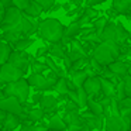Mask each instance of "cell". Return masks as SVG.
Segmentation results:
<instances>
[{
	"label": "cell",
	"instance_id": "obj_1",
	"mask_svg": "<svg viewBox=\"0 0 131 131\" xmlns=\"http://www.w3.org/2000/svg\"><path fill=\"white\" fill-rule=\"evenodd\" d=\"M65 26L57 18H44L38 24L37 35L48 44L59 42L63 37Z\"/></svg>",
	"mask_w": 131,
	"mask_h": 131
},
{
	"label": "cell",
	"instance_id": "obj_2",
	"mask_svg": "<svg viewBox=\"0 0 131 131\" xmlns=\"http://www.w3.org/2000/svg\"><path fill=\"white\" fill-rule=\"evenodd\" d=\"M120 57V45L108 41H102L92 51V58L97 61L102 66H107Z\"/></svg>",
	"mask_w": 131,
	"mask_h": 131
},
{
	"label": "cell",
	"instance_id": "obj_3",
	"mask_svg": "<svg viewBox=\"0 0 131 131\" xmlns=\"http://www.w3.org/2000/svg\"><path fill=\"white\" fill-rule=\"evenodd\" d=\"M100 40L102 41H108V42H114L117 45H124L128 40V32L124 30V27L120 26L117 23H107L104 30L100 34Z\"/></svg>",
	"mask_w": 131,
	"mask_h": 131
},
{
	"label": "cell",
	"instance_id": "obj_4",
	"mask_svg": "<svg viewBox=\"0 0 131 131\" xmlns=\"http://www.w3.org/2000/svg\"><path fill=\"white\" fill-rule=\"evenodd\" d=\"M2 88H3V92L6 96H14L21 103H26L30 99V89H31V86L28 85L26 78H21V79L10 82V83H4V85H2Z\"/></svg>",
	"mask_w": 131,
	"mask_h": 131
},
{
	"label": "cell",
	"instance_id": "obj_5",
	"mask_svg": "<svg viewBox=\"0 0 131 131\" xmlns=\"http://www.w3.org/2000/svg\"><path fill=\"white\" fill-rule=\"evenodd\" d=\"M26 79L31 88H34L35 90H40V92L54 90V86L57 83V80L48 79L44 73H34V72H31Z\"/></svg>",
	"mask_w": 131,
	"mask_h": 131
},
{
	"label": "cell",
	"instance_id": "obj_6",
	"mask_svg": "<svg viewBox=\"0 0 131 131\" xmlns=\"http://www.w3.org/2000/svg\"><path fill=\"white\" fill-rule=\"evenodd\" d=\"M24 75H26V72H23L21 69L16 68L10 62H4L3 65H0V85L18 80L24 78Z\"/></svg>",
	"mask_w": 131,
	"mask_h": 131
},
{
	"label": "cell",
	"instance_id": "obj_7",
	"mask_svg": "<svg viewBox=\"0 0 131 131\" xmlns=\"http://www.w3.org/2000/svg\"><path fill=\"white\" fill-rule=\"evenodd\" d=\"M21 18H23V12H21L20 9H17V7L13 6V4L9 6V7H6L3 20H2V23H0V31L17 26V24L21 21Z\"/></svg>",
	"mask_w": 131,
	"mask_h": 131
},
{
	"label": "cell",
	"instance_id": "obj_8",
	"mask_svg": "<svg viewBox=\"0 0 131 131\" xmlns=\"http://www.w3.org/2000/svg\"><path fill=\"white\" fill-rule=\"evenodd\" d=\"M34 58L35 57L30 55L27 51H14V49H12L7 62L14 65L16 68L21 69L23 72H27L30 69V63H31V61L34 59Z\"/></svg>",
	"mask_w": 131,
	"mask_h": 131
},
{
	"label": "cell",
	"instance_id": "obj_9",
	"mask_svg": "<svg viewBox=\"0 0 131 131\" xmlns=\"http://www.w3.org/2000/svg\"><path fill=\"white\" fill-rule=\"evenodd\" d=\"M106 131H128L131 130V120L123 116H108L104 117Z\"/></svg>",
	"mask_w": 131,
	"mask_h": 131
},
{
	"label": "cell",
	"instance_id": "obj_10",
	"mask_svg": "<svg viewBox=\"0 0 131 131\" xmlns=\"http://www.w3.org/2000/svg\"><path fill=\"white\" fill-rule=\"evenodd\" d=\"M0 108H2L4 113L17 114V116H20V117L24 116L23 103L14 96H4L3 99H0Z\"/></svg>",
	"mask_w": 131,
	"mask_h": 131
},
{
	"label": "cell",
	"instance_id": "obj_11",
	"mask_svg": "<svg viewBox=\"0 0 131 131\" xmlns=\"http://www.w3.org/2000/svg\"><path fill=\"white\" fill-rule=\"evenodd\" d=\"M38 106L45 111L47 116L48 114H55V111L58 110V106H59V97L44 92L40 102H38Z\"/></svg>",
	"mask_w": 131,
	"mask_h": 131
},
{
	"label": "cell",
	"instance_id": "obj_12",
	"mask_svg": "<svg viewBox=\"0 0 131 131\" xmlns=\"http://www.w3.org/2000/svg\"><path fill=\"white\" fill-rule=\"evenodd\" d=\"M85 89V92L88 93L89 97H97L102 94V85H100V78L99 75H94V76H88V79L85 80L82 86Z\"/></svg>",
	"mask_w": 131,
	"mask_h": 131
},
{
	"label": "cell",
	"instance_id": "obj_13",
	"mask_svg": "<svg viewBox=\"0 0 131 131\" xmlns=\"http://www.w3.org/2000/svg\"><path fill=\"white\" fill-rule=\"evenodd\" d=\"M80 116L83 117L86 125L89 127L90 131H96V130H102L104 125V116H96L92 111H80Z\"/></svg>",
	"mask_w": 131,
	"mask_h": 131
},
{
	"label": "cell",
	"instance_id": "obj_14",
	"mask_svg": "<svg viewBox=\"0 0 131 131\" xmlns=\"http://www.w3.org/2000/svg\"><path fill=\"white\" fill-rule=\"evenodd\" d=\"M21 124V117L17 114L6 113L4 118L2 120V130L3 131H14Z\"/></svg>",
	"mask_w": 131,
	"mask_h": 131
},
{
	"label": "cell",
	"instance_id": "obj_15",
	"mask_svg": "<svg viewBox=\"0 0 131 131\" xmlns=\"http://www.w3.org/2000/svg\"><path fill=\"white\" fill-rule=\"evenodd\" d=\"M62 118L66 125H86L83 117L80 116V110H72V111H63Z\"/></svg>",
	"mask_w": 131,
	"mask_h": 131
},
{
	"label": "cell",
	"instance_id": "obj_16",
	"mask_svg": "<svg viewBox=\"0 0 131 131\" xmlns=\"http://www.w3.org/2000/svg\"><path fill=\"white\" fill-rule=\"evenodd\" d=\"M48 55H51L55 59L62 61L68 55V47H65L62 42H52L48 45Z\"/></svg>",
	"mask_w": 131,
	"mask_h": 131
},
{
	"label": "cell",
	"instance_id": "obj_17",
	"mask_svg": "<svg viewBox=\"0 0 131 131\" xmlns=\"http://www.w3.org/2000/svg\"><path fill=\"white\" fill-rule=\"evenodd\" d=\"M128 66H130V63H127L125 61L116 59L114 62H111L110 65H107V69L111 71L114 75H117V76L124 78V76L128 75Z\"/></svg>",
	"mask_w": 131,
	"mask_h": 131
},
{
	"label": "cell",
	"instance_id": "obj_18",
	"mask_svg": "<svg viewBox=\"0 0 131 131\" xmlns=\"http://www.w3.org/2000/svg\"><path fill=\"white\" fill-rule=\"evenodd\" d=\"M45 125L48 130H66V124L59 114H52L45 121Z\"/></svg>",
	"mask_w": 131,
	"mask_h": 131
},
{
	"label": "cell",
	"instance_id": "obj_19",
	"mask_svg": "<svg viewBox=\"0 0 131 131\" xmlns=\"http://www.w3.org/2000/svg\"><path fill=\"white\" fill-rule=\"evenodd\" d=\"M100 78V85H102V94L107 97H116V83L106 79L103 76Z\"/></svg>",
	"mask_w": 131,
	"mask_h": 131
},
{
	"label": "cell",
	"instance_id": "obj_20",
	"mask_svg": "<svg viewBox=\"0 0 131 131\" xmlns=\"http://www.w3.org/2000/svg\"><path fill=\"white\" fill-rule=\"evenodd\" d=\"M88 72H86V69H80V71H73V72H69V79L72 80V83H73L76 88H80V86H83V83H85V80L88 79Z\"/></svg>",
	"mask_w": 131,
	"mask_h": 131
},
{
	"label": "cell",
	"instance_id": "obj_21",
	"mask_svg": "<svg viewBox=\"0 0 131 131\" xmlns=\"http://www.w3.org/2000/svg\"><path fill=\"white\" fill-rule=\"evenodd\" d=\"M34 41L35 40L31 37H24V38L16 40L14 42H12L10 45H12V49H14V51H27V49L34 44Z\"/></svg>",
	"mask_w": 131,
	"mask_h": 131
},
{
	"label": "cell",
	"instance_id": "obj_22",
	"mask_svg": "<svg viewBox=\"0 0 131 131\" xmlns=\"http://www.w3.org/2000/svg\"><path fill=\"white\" fill-rule=\"evenodd\" d=\"M113 9L118 14H130L131 0H113Z\"/></svg>",
	"mask_w": 131,
	"mask_h": 131
},
{
	"label": "cell",
	"instance_id": "obj_23",
	"mask_svg": "<svg viewBox=\"0 0 131 131\" xmlns=\"http://www.w3.org/2000/svg\"><path fill=\"white\" fill-rule=\"evenodd\" d=\"M54 90L57 92L59 96L66 97V94H68V92H69L68 76H61V78H58L57 83H55V86H54Z\"/></svg>",
	"mask_w": 131,
	"mask_h": 131
},
{
	"label": "cell",
	"instance_id": "obj_24",
	"mask_svg": "<svg viewBox=\"0 0 131 131\" xmlns=\"http://www.w3.org/2000/svg\"><path fill=\"white\" fill-rule=\"evenodd\" d=\"M24 13H26L27 16H31V17H35V18H40L41 14L44 13V10H42V7H41L38 3H35L34 0H31V2L28 3V6L26 7Z\"/></svg>",
	"mask_w": 131,
	"mask_h": 131
},
{
	"label": "cell",
	"instance_id": "obj_25",
	"mask_svg": "<svg viewBox=\"0 0 131 131\" xmlns=\"http://www.w3.org/2000/svg\"><path fill=\"white\" fill-rule=\"evenodd\" d=\"M86 107H88L89 111H92V113L96 114V116H104V114H103L104 113V111H103V106L100 104V102L97 99H94V97H89Z\"/></svg>",
	"mask_w": 131,
	"mask_h": 131
},
{
	"label": "cell",
	"instance_id": "obj_26",
	"mask_svg": "<svg viewBox=\"0 0 131 131\" xmlns=\"http://www.w3.org/2000/svg\"><path fill=\"white\" fill-rule=\"evenodd\" d=\"M10 52H12V45L0 38V65H3L4 62H7Z\"/></svg>",
	"mask_w": 131,
	"mask_h": 131
},
{
	"label": "cell",
	"instance_id": "obj_27",
	"mask_svg": "<svg viewBox=\"0 0 131 131\" xmlns=\"http://www.w3.org/2000/svg\"><path fill=\"white\" fill-rule=\"evenodd\" d=\"M30 69H31V72H34V73H44V72L48 69V66H47V63L44 62V61L41 59H32L31 63H30Z\"/></svg>",
	"mask_w": 131,
	"mask_h": 131
},
{
	"label": "cell",
	"instance_id": "obj_28",
	"mask_svg": "<svg viewBox=\"0 0 131 131\" xmlns=\"http://www.w3.org/2000/svg\"><path fill=\"white\" fill-rule=\"evenodd\" d=\"M76 93H78V106L79 108H86V104H88V93L85 92V89L80 86V88H76Z\"/></svg>",
	"mask_w": 131,
	"mask_h": 131
},
{
	"label": "cell",
	"instance_id": "obj_29",
	"mask_svg": "<svg viewBox=\"0 0 131 131\" xmlns=\"http://www.w3.org/2000/svg\"><path fill=\"white\" fill-rule=\"evenodd\" d=\"M108 21H107V18L106 17H97L96 20H93V30H94V32L96 34H102V31L104 30V27H106V24H107Z\"/></svg>",
	"mask_w": 131,
	"mask_h": 131
},
{
	"label": "cell",
	"instance_id": "obj_30",
	"mask_svg": "<svg viewBox=\"0 0 131 131\" xmlns=\"http://www.w3.org/2000/svg\"><path fill=\"white\" fill-rule=\"evenodd\" d=\"M125 97V89H124V80H120L118 83H116V99L121 100Z\"/></svg>",
	"mask_w": 131,
	"mask_h": 131
},
{
	"label": "cell",
	"instance_id": "obj_31",
	"mask_svg": "<svg viewBox=\"0 0 131 131\" xmlns=\"http://www.w3.org/2000/svg\"><path fill=\"white\" fill-rule=\"evenodd\" d=\"M35 3H38L41 7H42L44 12H49L51 7L55 4V0H34Z\"/></svg>",
	"mask_w": 131,
	"mask_h": 131
},
{
	"label": "cell",
	"instance_id": "obj_32",
	"mask_svg": "<svg viewBox=\"0 0 131 131\" xmlns=\"http://www.w3.org/2000/svg\"><path fill=\"white\" fill-rule=\"evenodd\" d=\"M124 80V89H125V96L131 97V75H127V76L123 78Z\"/></svg>",
	"mask_w": 131,
	"mask_h": 131
},
{
	"label": "cell",
	"instance_id": "obj_33",
	"mask_svg": "<svg viewBox=\"0 0 131 131\" xmlns=\"http://www.w3.org/2000/svg\"><path fill=\"white\" fill-rule=\"evenodd\" d=\"M30 2H31V0H12L13 6H16L17 9H20L21 12H24V10H26V7L28 6Z\"/></svg>",
	"mask_w": 131,
	"mask_h": 131
},
{
	"label": "cell",
	"instance_id": "obj_34",
	"mask_svg": "<svg viewBox=\"0 0 131 131\" xmlns=\"http://www.w3.org/2000/svg\"><path fill=\"white\" fill-rule=\"evenodd\" d=\"M118 107L120 108H130L131 110V97L125 96L124 99L118 100Z\"/></svg>",
	"mask_w": 131,
	"mask_h": 131
},
{
	"label": "cell",
	"instance_id": "obj_35",
	"mask_svg": "<svg viewBox=\"0 0 131 131\" xmlns=\"http://www.w3.org/2000/svg\"><path fill=\"white\" fill-rule=\"evenodd\" d=\"M32 124L34 123H31L30 120H23L20 124V130L18 131H32Z\"/></svg>",
	"mask_w": 131,
	"mask_h": 131
},
{
	"label": "cell",
	"instance_id": "obj_36",
	"mask_svg": "<svg viewBox=\"0 0 131 131\" xmlns=\"http://www.w3.org/2000/svg\"><path fill=\"white\" fill-rule=\"evenodd\" d=\"M45 55H48V47H40L35 52V59H41Z\"/></svg>",
	"mask_w": 131,
	"mask_h": 131
},
{
	"label": "cell",
	"instance_id": "obj_37",
	"mask_svg": "<svg viewBox=\"0 0 131 131\" xmlns=\"http://www.w3.org/2000/svg\"><path fill=\"white\" fill-rule=\"evenodd\" d=\"M32 131H48L45 123L41 121V123H34L32 124Z\"/></svg>",
	"mask_w": 131,
	"mask_h": 131
},
{
	"label": "cell",
	"instance_id": "obj_38",
	"mask_svg": "<svg viewBox=\"0 0 131 131\" xmlns=\"http://www.w3.org/2000/svg\"><path fill=\"white\" fill-rule=\"evenodd\" d=\"M42 93H44V92L37 90V93L32 94V96H31V103H32V104H38V102H40V99H41V96H42Z\"/></svg>",
	"mask_w": 131,
	"mask_h": 131
},
{
	"label": "cell",
	"instance_id": "obj_39",
	"mask_svg": "<svg viewBox=\"0 0 131 131\" xmlns=\"http://www.w3.org/2000/svg\"><path fill=\"white\" fill-rule=\"evenodd\" d=\"M104 2H107V0H86V4L90 6V7H94V6H97V4L104 3Z\"/></svg>",
	"mask_w": 131,
	"mask_h": 131
},
{
	"label": "cell",
	"instance_id": "obj_40",
	"mask_svg": "<svg viewBox=\"0 0 131 131\" xmlns=\"http://www.w3.org/2000/svg\"><path fill=\"white\" fill-rule=\"evenodd\" d=\"M68 2H69V3H71L73 7H80V4H82L83 0H68Z\"/></svg>",
	"mask_w": 131,
	"mask_h": 131
},
{
	"label": "cell",
	"instance_id": "obj_41",
	"mask_svg": "<svg viewBox=\"0 0 131 131\" xmlns=\"http://www.w3.org/2000/svg\"><path fill=\"white\" fill-rule=\"evenodd\" d=\"M4 10H6V7L3 6V3L0 2V23H2V20H3V16H4Z\"/></svg>",
	"mask_w": 131,
	"mask_h": 131
},
{
	"label": "cell",
	"instance_id": "obj_42",
	"mask_svg": "<svg viewBox=\"0 0 131 131\" xmlns=\"http://www.w3.org/2000/svg\"><path fill=\"white\" fill-rule=\"evenodd\" d=\"M0 2H2V3H3V6L4 7H9V6H12V0H0Z\"/></svg>",
	"mask_w": 131,
	"mask_h": 131
},
{
	"label": "cell",
	"instance_id": "obj_43",
	"mask_svg": "<svg viewBox=\"0 0 131 131\" xmlns=\"http://www.w3.org/2000/svg\"><path fill=\"white\" fill-rule=\"evenodd\" d=\"M4 96H6V94H4V92H3V88H2V85H0V99H3Z\"/></svg>",
	"mask_w": 131,
	"mask_h": 131
},
{
	"label": "cell",
	"instance_id": "obj_44",
	"mask_svg": "<svg viewBox=\"0 0 131 131\" xmlns=\"http://www.w3.org/2000/svg\"><path fill=\"white\" fill-rule=\"evenodd\" d=\"M4 116H6V113H4V111L2 110V108H0V121H2V120L4 118Z\"/></svg>",
	"mask_w": 131,
	"mask_h": 131
},
{
	"label": "cell",
	"instance_id": "obj_45",
	"mask_svg": "<svg viewBox=\"0 0 131 131\" xmlns=\"http://www.w3.org/2000/svg\"><path fill=\"white\" fill-rule=\"evenodd\" d=\"M79 131H90V130H89V127H88V125H83V127L80 128Z\"/></svg>",
	"mask_w": 131,
	"mask_h": 131
},
{
	"label": "cell",
	"instance_id": "obj_46",
	"mask_svg": "<svg viewBox=\"0 0 131 131\" xmlns=\"http://www.w3.org/2000/svg\"><path fill=\"white\" fill-rule=\"evenodd\" d=\"M128 75H131V63H130V66H128Z\"/></svg>",
	"mask_w": 131,
	"mask_h": 131
},
{
	"label": "cell",
	"instance_id": "obj_47",
	"mask_svg": "<svg viewBox=\"0 0 131 131\" xmlns=\"http://www.w3.org/2000/svg\"><path fill=\"white\" fill-rule=\"evenodd\" d=\"M48 131H66V130H48Z\"/></svg>",
	"mask_w": 131,
	"mask_h": 131
},
{
	"label": "cell",
	"instance_id": "obj_48",
	"mask_svg": "<svg viewBox=\"0 0 131 131\" xmlns=\"http://www.w3.org/2000/svg\"><path fill=\"white\" fill-rule=\"evenodd\" d=\"M0 130H2V121H0Z\"/></svg>",
	"mask_w": 131,
	"mask_h": 131
},
{
	"label": "cell",
	"instance_id": "obj_49",
	"mask_svg": "<svg viewBox=\"0 0 131 131\" xmlns=\"http://www.w3.org/2000/svg\"><path fill=\"white\" fill-rule=\"evenodd\" d=\"M0 131H3V130H0Z\"/></svg>",
	"mask_w": 131,
	"mask_h": 131
},
{
	"label": "cell",
	"instance_id": "obj_50",
	"mask_svg": "<svg viewBox=\"0 0 131 131\" xmlns=\"http://www.w3.org/2000/svg\"><path fill=\"white\" fill-rule=\"evenodd\" d=\"M128 131H131V130H128Z\"/></svg>",
	"mask_w": 131,
	"mask_h": 131
}]
</instances>
